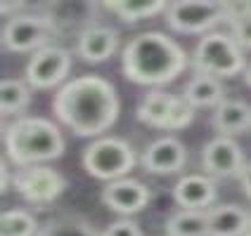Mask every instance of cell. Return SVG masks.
I'll return each instance as SVG.
<instances>
[{
	"mask_svg": "<svg viewBox=\"0 0 251 236\" xmlns=\"http://www.w3.org/2000/svg\"><path fill=\"white\" fill-rule=\"evenodd\" d=\"M52 111L76 137L100 139L119 121L121 102L114 83L95 73H85L57 90Z\"/></svg>",
	"mask_w": 251,
	"mask_h": 236,
	"instance_id": "6da1fadb",
	"label": "cell"
},
{
	"mask_svg": "<svg viewBox=\"0 0 251 236\" xmlns=\"http://www.w3.org/2000/svg\"><path fill=\"white\" fill-rule=\"evenodd\" d=\"M190 57L171 36L161 31H142L124 45L121 71L135 85L173 83L187 69Z\"/></svg>",
	"mask_w": 251,
	"mask_h": 236,
	"instance_id": "7a4b0ae2",
	"label": "cell"
},
{
	"mask_svg": "<svg viewBox=\"0 0 251 236\" xmlns=\"http://www.w3.org/2000/svg\"><path fill=\"white\" fill-rule=\"evenodd\" d=\"M5 158L17 168L43 166L64 156L67 142L62 130L48 118L38 116H19L2 128Z\"/></svg>",
	"mask_w": 251,
	"mask_h": 236,
	"instance_id": "3957f363",
	"label": "cell"
},
{
	"mask_svg": "<svg viewBox=\"0 0 251 236\" xmlns=\"http://www.w3.org/2000/svg\"><path fill=\"white\" fill-rule=\"evenodd\" d=\"M190 64H192L195 73L213 76L221 81L242 76L247 69L242 45L232 38V33H223V31H213V33L201 36L190 57Z\"/></svg>",
	"mask_w": 251,
	"mask_h": 236,
	"instance_id": "277c9868",
	"label": "cell"
},
{
	"mask_svg": "<svg viewBox=\"0 0 251 236\" xmlns=\"http://www.w3.org/2000/svg\"><path fill=\"white\" fill-rule=\"evenodd\" d=\"M62 33L57 21L48 12H22L7 19L2 28V47L7 52H38L43 47H50L52 41Z\"/></svg>",
	"mask_w": 251,
	"mask_h": 236,
	"instance_id": "5b68a950",
	"label": "cell"
},
{
	"mask_svg": "<svg viewBox=\"0 0 251 236\" xmlns=\"http://www.w3.org/2000/svg\"><path fill=\"white\" fill-rule=\"evenodd\" d=\"M166 24L176 33L206 36L218 24H230V5L223 0H178L168 5Z\"/></svg>",
	"mask_w": 251,
	"mask_h": 236,
	"instance_id": "8992f818",
	"label": "cell"
},
{
	"mask_svg": "<svg viewBox=\"0 0 251 236\" xmlns=\"http://www.w3.org/2000/svg\"><path fill=\"white\" fill-rule=\"evenodd\" d=\"M138 158L130 144L121 137H100L83 149V168L90 177L104 182L124 180Z\"/></svg>",
	"mask_w": 251,
	"mask_h": 236,
	"instance_id": "52a82bcc",
	"label": "cell"
},
{
	"mask_svg": "<svg viewBox=\"0 0 251 236\" xmlns=\"http://www.w3.org/2000/svg\"><path fill=\"white\" fill-rule=\"evenodd\" d=\"M195 111L197 109L190 102H185L182 95L152 90L138 104L135 116H138L140 123L150 125V128L176 132V130H185L187 125L195 123Z\"/></svg>",
	"mask_w": 251,
	"mask_h": 236,
	"instance_id": "ba28073f",
	"label": "cell"
},
{
	"mask_svg": "<svg viewBox=\"0 0 251 236\" xmlns=\"http://www.w3.org/2000/svg\"><path fill=\"white\" fill-rule=\"evenodd\" d=\"M14 192L36 208L52 206L67 192V180L50 166H31L14 170Z\"/></svg>",
	"mask_w": 251,
	"mask_h": 236,
	"instance_id": "9c48e42d",
	"label": "cell"
},
{
	"mask_svg": "<svg viewBox=\"0 0 251 236\" xmlns=\"http://www.w3.org/2000/svg\"><path fill=\"white\" fill-rule=\"evenodd\" d=\"M71 71V52L62 45L43 47L28 59L26 83L33 90H50L62 83Z\"/></svg>",
	"mask_w": 251,
	"mask_h": 236,
	"instance_id": "30bf717a",
	"label": "cell"
},
{
	"mask_svg": "<svg viewBox=\"0 0 251 236\" xmlns=\"http://www.w3.org/2000/svg\"><path fill=\"white\" fill-rule=\"evenodd\" d=\"M201 168L213 177H239L244 163V151L232 137H213L201 149Z\"/></svg>",
	"mask_w": 251,
	"mask_h": 236,
	"instance_id": "8fae6325",
	"label": "cell"
},
{
	"mask_svg": "<svg viewBox=\"0 0 251 236\" xmlns=\"http://www.w3.org/2000/svg\"><path fill=\"white\" fill-rule=\"evenodd\" d=\"M140 163L150 175H159V177L176 175L187 163V149H185V144L180 139L173 137V135L171 137H159L145 147Z\"/></svg>",
	"mask_w": 251,
	"mask_h": 236,
	"instance_id": "7c38bea8",
	"label": "cell"
},
{
	"mask_svg": "<svg viewBox=\"0 0 251 236\" xmlns=\"http://www.w3.org/2000/svg\"><path fill=\"white\" fill-rule=\"evenodd\" d=\"M150 198H152L150 187L133 177L107 182V187L102 189V203L119 215H135L145 210Z\"/></svg>",
	"mask_w": 251,
	"mask_h": 236,
	"instance_id": "4fadbf2b",
	"label": "cell"
},
{
	"mask_svg": "<svg viewBox=\"0 0 251 236\" xmlns=\"http://www.w3.org/2000/svg\"><path fill=\"white\" fill-rule=\"evenodd\" d=\"M119 38L121 36L116 28L90 24V26L81 28L76 38V55L88 64H102L119 50Z\"/></svg>",
	"mask_w": 251,
	"mask_h": 236,
	"instance_id": "5bb4252c",
	"label": "cell"
},
{
	"mask_svg": "<svg viewBox=\"0 0 251 236\" xmlns=\"http://www.w3.org/2000/svg\"><path fill=\"white\" fill-rule=\"evenodd\" d=\"M216 198L218 187L209 175H182L173 187V201L182 210H211Z\"/></svg>",
	"mask_w": 251,
	"mask_h": 236,
	"instance_id": "9a60e30c",
	"label": "cell"
},
{
	"mask_svg": "<svg viewBox=\"0 0 251 236\" xmlns=\"http://www.w3.org/2000/svg\"><path fill=\"white\" fill-rule=\"evenodd\" d=\"M211 125L216 132H221L223 137L242 135L251 130V104L244 99H225L221 107L213 109Z\"/></svg>",
	"mask_w": 251,
	"mask_h": 236,
	"instance_id": "2e32d148",
	"label": "cell"
},
{
	"mask_svg": "<svg viewBox=\"0 0 251 236\" xmlns=\"http://www.w3.org/2000/svg\"><path fill=\"white\" fill-rule=\"evenodd\" d=\"M209 215V236H244L249 227L251 213L237 203H221L206 210Z\"/></svg>",
	"mask_w": 251,
	"mask_h": 236,
	"instance_id": "e0dca14e",
	"label": "cell"
},
{
	"mask_svg": "<svg viewBox=\"0 0 251 236\" xmlns=\"http://www.w3.org/2000/svg\"><path fill=\"white\" fill-rule=\"evenodd\" d=\"M182 99L190 102L195 109H216L227 97H225V87L221 78L195 73L182 87Z\"/></svg>",
	"mask_w": 251,
	"mask_h": 236,
	"instance_id": "ac0fdd59",
	"label": "cell"
},
{
	"mask_svg": "<svg viewBox=\"0 0 251 236\" xmlns=\"http://www.w3.org/2000/svg\"><path fill=\"white\" fill-rule=\"evenodd\" d=\"M104 10L116 14L119 19H124L128 24L142 21V19H152L156 14H166L168 5L164 0H109L102 5Z\"/></svg>",
	"mask_w": 251,
	"mask_h": 236,
	"instance_id": "d6986e66",
	"label": "cell"
},
{
	"mask_svg": "<svg viewBox=\"0 0 251 236\" xmlns=\"http://www.w3.org/2000/svg\"><path fill=\"white\" fill-rule=\"evenodd\" d=\"M166 236H209L206 210H178L166 220Z\"/></svg>",
	"mask_w": 251,
	"mask_h": 236,
	"instance_id": "ffe728a7",
	"label": "cell"
},
{
	"mask_svg": "<svg viewBox=\"0 0 251 236\" xmlns=\"http://www.w3.org/2000/svg\"><path fill=\"white\" fill-rule=\"evenodd\" d=\"M31 90L26 78H5L0 83V113L5 118L22 113L31 104Z\"/></svg>",
	"mask_w": 251,
	"mask_h": 236,
	"instance_id": "44dd1931",
	"label": "cell"
},
{
	"mask_svg": "<svg viewBox=\"0 0 251 236\" xmlns=\"http://www.w3.org/2000/svg\"><path fill=\"white\" fill-rule=\"evenodd\" d=\"M38 236H102L81 215H59V217H50L48 222L41 227Z\"/></svg>",
	"mask_w": 251,
	"mask_h": 236,
	"instance_id": "7402d4cb",
	"label": "cell"
},
{
	"mask_svg": "<svg viewBox=\"0 0 251 236\" xmlns=\"http://www.w3.org/2000/svg\"><path fill=\"white\" fill-rule=\"evenodd\" d=\"M41 227L36 217L22 208H10L0 217V236H38Z\"/></svg>",
	"mask_w": 251,
	"mask_h": 236,
	"instance_id": "603a6c76",
	"label": "cell"
},
{
	"mask_svg": "<svg viewBox=\"0 0 251 236\" xmlns=\"http://www.w3.org/2000/svg\"><path fill=\"white\" fill-rule=\"evenodd\" d=\"M230 5V33L242 45L251 50V2H227Z\"/></svg>",
	"mask_w": 251,
	"mask_h": 236,
	"instance_id": "cb8c5ba5",
	"label": "cell"
},
{
	"mask_svg": "<svg viewBox=\"0 0 251 236\" xmlns=\"http://www.w3.org/2000/svg\"><path fill=\"white\" fill-rule=\"evenodd\" d=\"M102 236H142V229L133 220H116V222L107 224Z\"/></svg>",
	"mask_w": 251,
	"mask_h": 236,
	"instance_id": "d4e9b609",
	"label": "cell"
},
{
	"mask_svg": "<svg viewBox=\"0 0 251 236\" xmlns=\"http://www.w3.org/2000/svg\"><path fill=\"white\" fill-rule=\"evenodd\" d=\"M10 189H14V175L10 170V161L2 158V163H0V192L7 194Z\"/></svg>",
	"mask_w": 251,
	"mask_h": 236,
	"instance_id": "484cf974",
	"label": "cell"
},
{
	"mask_svg": "<svg viewBox=\"0 0 251 236\" xmlns=\"http://www.w3.org/2000/svg\"><path fill=\"white\" fill-rule=\"evenodd\" d=\"M239 184H242V192L247 198H251V163H247V168L242 170L239 175Z\"/></svg>",
	"mask_w": 251,
	"mask_h": 236,
	"instance_id": "4316f807",
	"label": "cell"
},
{
	"mask_svg": "<svg viewBox=\"0 0 251 236\" xmlns=\"http://www.w3.org/2000/svg\"><path fill=\"white\" fill-rule=\"evenodd\" d=\"M22 10H24V2H0V14H5L7 19H12L14 14H22Z\"/></svg>",
	"mask_w": 251,
	"mask_h": 236,
	"instance_id": "83f0119b",
	"label": "cell"
},
{
	"mask_svg": "<svg viewBox=\"0 0 251 236\" xmlns=\"http://www.w3.org/2000/svg\"><path fill=\"white\" fill-rule=\"evenodd\" d=\"M242 81H244V85H249L251 87V64H247V69H244V73H242Z\"/></svg>",
	"mask_w": 251,
	"mask_h": 236,
	"instance_id": "f1b7e54d",
	"label": "cell"
},
{
	"mask_svg": "<svg viewBox=\"0 0 251 236\" xmlns=\"http://www.w3.org/2000/svg\"><path fill=\"white\" fill-rule=\"evenodd\" d=\"M244 236H251V220H249V227H247V232H244Z\"/></svg>",
	"mask_w": 251,
	"mask_h": 236,
	"instance_id": "f546056e",
	"label": "cell"
}]
</instances>
